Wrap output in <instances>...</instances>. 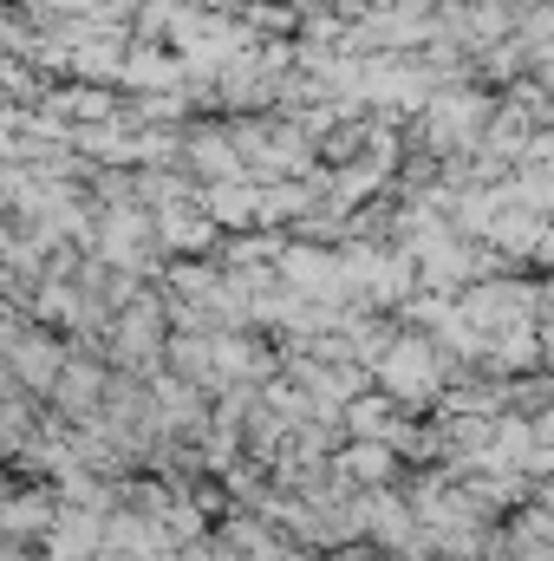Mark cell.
<instances>
[{
	"instance_id": "cell-1",
	"label": "cell",
	"mask_w": 554,
	"mask_h": 561,
	"mask_svg": "<svg viewBox=\"0 0 554 561\" xmlns=\"http://www.w3.org/2000/svg\"><path fill=\"white\" fill-rule=\"evenodd\" d=\"M163 242H170V249H209V242H216V222L170 209V216H163Z\"/></svg>"
},
{
	"instance_id": "cell-2",
	"label": "cell",
	"mask_w": 554,
	"mask_h": 561,
	"mask_svg": "<svg viewBox=\"0 0 554 561\" xmlns=\"http://www.w3.org/2000/svg\"><path fill=\"white\" fill-rule=\"evenodd\" d=\"M249 216H255L249 183H216L209 190V222H249Z\"/></svg>"
}]
</instances>
